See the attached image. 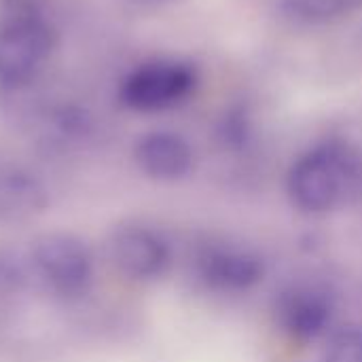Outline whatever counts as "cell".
Returning <instances> with one entry per match:
<instances>
[{"mask_svg":"<svg viewBox=\"0 0 362 362\" xmlns=\"http://www.w3.org/2000/svg\"><path fill=\"white\" fill-rule=\"evenodd\" d=\"M195 274L199 280L227 293H242L257 286L265 276L263 259L242 246L233 244H208L195 255Z\"/></svg>","mask_w":362,"mask_h":362,"instance_id":"cell-7","label":"cell"},{"mask_svg":"<svg viewBox=\"0 0 362 362\" xmlns=\"http://www.w3.org/2000/svg\"><path fill=\"white\" fill-rule=\"evenodd\" d=\"M134 161L153 180H178L193 168V148L174 132H148L134 146Z\"/></svg>","mask_w":362,"mask_h":362,"instance_id":"cell-9","label":"cell"},{"mask_svg":"<svg viewBox=\"0 0 362 362\" xmlns=\"http://www.w3.org/2000/svg\"><path fill=\"white\" fill-rule=\"evenodd\" d=\"M362 182V159L341 142H325L301 155L288 172V197L305 214L335 210Z\"/></svg>","mask_w":362,"mask_h":362,"instance_id":"cell-1","label":"cell"},{"mask_svg":"<svg viewBox=\"0 0 362 362\" xmlns=\"http://www.w3.org/2000/svg\"><path fill=\"white\" fill-rule=\"evenodd\" d=\"M32 280L59 299L83 297L93 282V255L85 240L66 231L38 235L30 250Z\"/></svg>","mask_w":362,"mask_h":362,"instance_id":"cell-2","label":"cell"},{"mask_svg":"<svg viewBox=\"0 0 362 362\" xmlns=\"http://www.w3.org/2000/svg\"><path fill=\"white\" fill-rule=\"evenodd\" d=\"M108 257L119 274L129 280H153L170 263L168 244L148 227L127 223L119 225L108 238Z\"/></svg>","mask_w":362,"mask_h":362,"instance_id":"cell-6","label":"cell"},{"mask_svg":"<svg viewBox=\"0 0 362 362\" xmlns=\"http://www.w3.org/2000/svg\"><path fill=\"white\" fill-rule=\"evenodd\" d=\"M47 15L42 0H0V21Z\"/></svg>","mask_w":362,"mask_h":362,"instance_id":"cell-13","label":"cell"},{"mask_svg":"<svg viewBox=\"0 0 362 362\" xmlns=\"http://www.w3.org/2000/svg\"><path fill=\"white\" fill-rule=\"evenodd\" d=\"M274 316L282 333L308 344L329 331L335 316L333 295L314 282L286 286L274 301Z\"/></svg>","mask_w":362,"mask_h":362,"instance_id":"cell-5","label":"cell"},{"mask_svg":"<svg viewBox=\"0 0 362 362\" xmlns=\"http://www.w3.org/2000/svg\"><path fill=\"white\" fill-rule=\"evenodd\" d=\"M193 64L174 57L148 59L136 66L121 85V100L138 112H159L185 102L197 87Z\"/></svg>","mask_w":362,"mask_h":362,"instance_id":"cell-4","label":"cell"},{"mask_svg":"<svg viewBox=\"0 0 362 362\" xmlns=\"http://www.w3.org/2000/svg\"><path fill=\"white\" fill-rule=\"evenodd\" d=\"M325 362H362V327H344L327 344Z\"/></svg>","mask_w":362,"mask_h":362,"instance_id":"cell-12","label":"cell"},{"mask_svg":"<svg viewBox=\"0 0 362 362\" xmlns=\"http://www.w3.org/2000/svg\"><path fill=\"white\" fill-rule=\"evenodd\" d=\"M134 2L140 6H163V4H170L174 0H134Z\"/></svg>","mask_w":362,"mask_h":362,"instance_id":"cell-14","label":"cell"},{"mask_svg":"<svg viewBox=\"0 0 362 362\" xmlns=\"http://www.w3.org/2000/svg\"><path fill=\"white\" fill-rule=\"evenodd\" d=\"M32 282L28 250L21 252L13 246L0 244V297L21 293Z\"/></svg>","mask_w":362,"mask_h":362,"instance_id":"cell-11","label":"cell"},{"mask_svg":"<svg viewBox=\"0 0 362 362\" xmlns=\"http://www.w3.org/2000/svg\"><path fill=\"white\" fill-rule=\"evenodd\" d=\"M57 49V30L47 15L0 21V89L21 91L36 83Z\"/></svg>","mask_w":362,"mask_h":362,"instance_id":"cell-3","label":"cell"},{"mask_svg":"<svg viewBox=\"0 0 362 362\" xmlns=\"http://www.w3.org/2000/svg\"><path fill=\"white\" fill-rule=\"evenodd\" d=\"M49 208V189L23 161L0 153V225H23Z\"/></svg>","mask_w":362,"mask_h":362,"instance_id":"cell-8","label":"cell"},{"mask_svg":"<svg viewBox=\"0 0 362 362\" xmlns=\"http://www.w3.org/2000/svg\"><path fill=\"white\" fill-rule=\"evenodd\" d=\"M354 8V0H280V13L299 25L333 23Z\"/></svg>","mask_w":362,"mask_h":362,"instance_id":"cell-10","label":"cell"}]
</instances>
